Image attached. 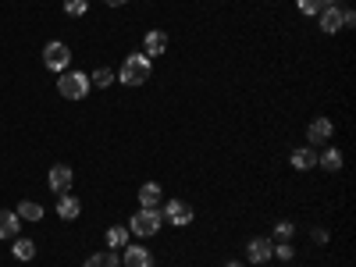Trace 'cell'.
<instances>
[{"label": "cell", "instance_id": "cell-1", "mask_svg": "<svg viewBox=\"0 0 356 267\" xmlns=\"http://www.w3.org/2000/svg\"><path fill=\"white\" fill-rule=\"evenodd\" d=\"M164 225V211L161 207H143V211H136V218L129 221V235H136V239H150V235H157Z\"/></svg>", "mask_w": 356, "mask_h": 267}, {"label": "cell", "instance_id": "cell-2", "mask_svg": "<svg viewBox=\"0 0 356 267\" xmlns=\"http://www.w3.org/2000/svg\"><path fill=\"white\" fill-rule=\"evenodd\" d=\"M150 72H154L150 57H146V54H129L125 65H122V72H118V82H125V86H143L146 79H150Z\"/></svg>", "mask_w": 356, "mask_h": 267}, {"label": "cell", "instance_id": "cell-3", "mask_svg": "<svg viewBox=\"0 0 356 267\" xmlns=\"http://www.w3.org/2000/svg\"><path fill=\"white\" fill-rule=\"evenodd\" d=\"M89 75L86 72H61V79H57V93H61L65 100H86L89 97Z\"/></svg>", "mask_w": 356, "mask_h": 267}, {"label": "cell", "instance_id": "cell-4", "mask_svg": "<svg viewBox=\"0 0 356 267\" xmlns=\"http://www.w3.org/2000/svg\"><path fill=\"white\" fill-rule=\"evenodd\" d=\"M43 65L50 68V72H68L72 68V50H68V43H61V40H50L47 47H43Z\"/></svg>", "mask_w": 356, "mask_h": 267}, {"label": "cell", "instance_id": "cell-5", "mask_svg": "<svg viewBox=\"0 0 356 267\" xmlns=\"http://www.w3.org/2000/svg\"><path fill=\"white\" fill-rule=\"evenodd\" d=\"M72 182H75V175H72V168L68 164H54L50 168V175H47V186H50V193H72Z\"/></svg>", "mask_w": 356, "mask_h": 267}, {"label": "cell", "instance_id": "cell-6", "mask_svg": "<svg viewBox=\"0 0 356 267\" xmlns=\"http://www.w3.org/2000/svg\"><path fill=\"white\" fill-rule=\"evenodd\" d=\"M164 221H171L175 228L193 225V207H189L186 200H168V207H164Z\"/></svg>", "mask_w": 356, "mask_h": 267}, {"label": "cell", "instance_id": "cell-7", "mask_svg": "<svg viewBox=\"0 0 356 267\" xmlns=\"http://www.w3.org/2000/svg\"><path fill=\"white\" fill-rule=\"evenodd\" d=\"M246 257H250V264H267V260L275 257V239H264V235L250 239L246 243Z\"/></svg>", "mask_w": 356, "mask_h": 267}, {"label": "cell", "instance_id": "cell-8", "mask_svg": "<svg viewBox=\"0 0 356 267\" xmlns=\"http://www.w3.org/2000/svg\"><path fill=\"white\" fill-rule=\"evenodd\" d=\"M317 18H321V33H328V36L339 33V29H346V25H342V8L335 4V0H328V4L321 8Z\"/></svg>", "mask_w": 356, "mask_h": 267}, {"label": "cell", "instance_id": "cell-9", "mask_svg": "<svg viewBox=\"0 0 356 267\" xmlns=\"http://www.w3.org/2000/svg\"><path fill=\"white\" fill-rule=\"evenodd\" d=\"M122 264L125 267H154V253L146 250V246H139V243H129L122 250Z\"/></svg>", "mask_w": 356, "mask_h": 267}, {"label": "cell", "instance_id": "cell-10", "mask_svg": "<svg viewBox=\"0 0 356 267\" xmlns=\"http://www.w3.org/2000/svg\"><path fill=\"white\" fill-rule=\"evenodd\" d=\"M332 132H335L332 118H314V122H310V129H307V143L321 146V143H328V139H332Z\"/></svg>", "mask_w": 356, "mask_h": 267}, {"label": "cell", "instance_id": "cell-11", "mask_svg": "<svg viewBox=\"0 0 356 267\" xmlns=\"http://www.w3.org/2000/svg\"><path fill=\"white\" fill-rule=\"evenodd\" d=\"M79 211H82L79 196H72V193H61V196H57V218H61V221H75Z\"/></svg>", "mask_w": 356, "mask_h": 267}, {"label": "cell", "instance_id": "cell-12", "mask_svg": "<svg viewBox=\"0 0 356 267\" xmlns=\"http://www.w3.org/2000/svg\"><path fill=\"white\" fill-rule=\"evenodd\" d=\"M164 50H168V36L161 33V29L146 33V40H143V54H146V57H161Z\"/></svg>", "mask_w": 356, "mask_h": 267}, {"label": "cell", "instance_id": "cell-13", "mask_svg": "<svg viewBox=\"0 0 356 267\" xmlns=\"http://www.w3.org/2000/svg\"><path fill=\"white\" fill-rule=\"evenodd\" d=\"M289 164H292L296 171H310V168H317V154L310 150V146H300V150H292Z\"/></svg>", "mask_w": 356, "mask_h": 267}, {"label": "cell", "instance_id": "cell-14", "mask_svg": "<svg viewBox=\"0 0 356 267\" xmlns=\"http://www.w3.org/2000/svg\"><path fill=\"white\" fill-rule=\"evenodd\" d=\"M22 228V218L15 211H0V239H15Z\"/></svg>", "mask_w": 356, "mask_h": 267}, {"label": "cell", "instance_id": "cell-15", "mask_svg": "<svg viewBox=\"0 0 356 267\" xmlns=\"http://www.w3.org/2000/svg\"><path fill=\"white\" fill-rule=\"evenodd\" d=\"M82 267H122V257H118L114 250H104V253H93V257H86Z\"/></svg>", "mask_w": 356, "mask_h": 267}, {"label": "cell", "instance_id": "cell-16", "mask_svg": "<svg viewBox=\"0 0 356 267\" xmlns=\"http://www.w3.org/2000/svg\"><path fill=\"white\" fill-rule=\"evenodd\" d=\"M161 200H164V189H161L157 182H146V186L139 189V203H143V207H161Z\"/></svg>", "mask_w": 356, "mask_h": 267}, {"label": "cell", "instance_id": "cell-17", "mask_svg": "<svg viewBox=\"0 0 356 267\" xmlns=\"http://www.w3.org/2000/svg\"><path fill=\"white\" fill-rule=\"evenodd\" d=\"M15 214H18L22 221H43V207H40V203H33V200H25Z\"/></svg>", "mask_w": 356, "mask_h": 267}, {"label": "cell", "instance_id": "cell-18", "mask_svg": "<svg viewBox=\"0 0 356 267\" xmlns=\"http://www.w3.org/2000/svg\"><path fill=\"white\" fill-rule=\"evenodd\" d=\"M11 253H15V260H33L36 257V243L33 239H15Z\"/></svg>", "mask_w": 356, "mask_h": 267}, {"label": "cell", "instance_id": "cell-19", "mask_svg": "<svg viewBox=\"0 0 356 267\" xmlns=\"http://www.w3.org/2000/svg\"><path fill=\"white\" fill-rule=\"evenodd\" d=\"M107 246L111 250H125L129 246V228H107Z\"/></svg>", "mask_w": 356, "mask_h": 267}, {"label": "cell", "instance_id": "cell-20", "mask_svg": "<svg viewBox=\"0 0 356 267\" xmlns=\"http://www.w3.org/2000/svg\"><path fill=\"white\" fill-rule=\"evenodd\" d=\"M111 82H118V75L111 68H97L93 75H89V86H97V89H107Z\"/></svg>", "mask_w": 356, "mask_h": 267}, {"label": "cell", "instance_id": "cell-21", "mask_svg": "<svg viewBox=\"0 0 356 267\" xmlns=\"http://www.w3.org/2000/svg\"><path fill=\"white\" fill-rule=\"evenodd\" d=\"M317 164H321L324 171H339V168H342V154H339V150H324V157H317Z\"/></svg>", "mask_w": 356, "mask_h": 267}, {"label": "cell", "instance_id": "cell-22", "mask_svg": "<svg viewBox=\"0 0 356 267\" xmlns=\"http://www.w3.org/2000/svg\"><path fill=\"white\" fill-rule=\"evenodd\" d=\"M292 235H296V225L292 221H278L275 225V243H289Z\"/></svg>", "mask_w": 356, "mask_h": 267}, {"label": "cell", "instance_id": "cell-23", "mask_svg": "<svg viewBox=\"0 0 356 267\" xmlns=\"http://www.w3.org/2000/svg\"><path fill=\"white\" fill-rule=\"evenodd\" d=\"M324 4H328V0H296V8H300L303 15H321Z\"/></svg>", "mask_w": 356, "mask_h": 267}, {"label": "cell", "instance_id": "cell-24", "mask_svg": "<svg viewBox=\"0 0 356 267\" xmlns=\"http://www.w3.org/2000/svg\"><path fill=\"white\" fill-rule=\"evenodd\" d=\"M65 11H68L72 18H82V15L89 11V0H65Z\"/></svg>", "mask_w": 356, "mask_h": 267}, {"label": "cell", "instance_id": "cell-25", "mask_svg": "<svg viewBox=\"0 0 356 267\" xmlns=\"http://www.w3.org/2000/svg\"><path fill=\"white\" fill-rule=\"evenodd\" d=\"M275 257H278V260H292V257H296L292 243H275Z\"/></svg>", "mask_w": 356, "mask_h": 267}, {"label": "cell", "instance_id": "cell-26", "mask_svg": "<svg viewBox=\"0 0 356 267\" xmlns=\"http://www.w3.org/2000/svg\"><path fill=\"white\" fill-rule=\"evenodd\" d=\"M314 243H328V232H324V228H314Z\"/></svg>", "mask_w": 356, "mask_h": 267}, {"label": "cell", "instance_id": "cell-27", "mask_svg": "<svg viewBox=\"0 0 356 267\" xmlns=\"http://www.w3.org/2000/svg\"><path fill=\"white\" fill-rule=\"evenodd\" d=\"M107 8H122V4H129V0H104Z\"/></svg>", "mask_w": 356, "mask_h": 267}, {"label": "cell", "instance_id": "cell-28", "mask_svg": "<svg viewBox=\"0 0 356 267\" xmlns=\"http://www.w3.org/2000/svg\"><path fill=\"white\" fill-rule=\"evenodd\" d=\"M225 267H243V264H239V260H232V264H225Z\"/></svg>", "mask_w": 356, "mask_h": 267}]
</instances>
